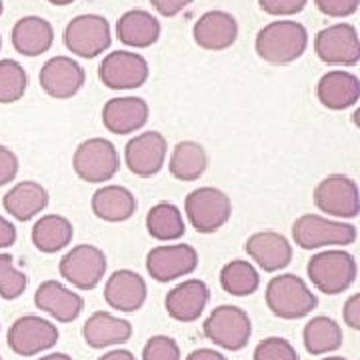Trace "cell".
<instances>
[{
  "instance_id": "cell-1",
  "label": "cell",
  "mask_w": 360,
  "mask_h": 360,
  "mask_svg": "<svg viewBox=\"0 0 360 360\" xmlns=\"http://www.w3.org/2000/svg\"><path fill=\"white\" fill-rule=\"evenodd\" d=\"M309 46V32L296 20H274L257 34V54L269 65H290Z\"/></svg>"
},
{
  "instance_id": "cell-2",
  "label": "cell",
  "mask_w": 360,
  "mask_h": 360,
  "mask_svg": "<svg viewBox=\"0 0 360 360\" xmlns=\"http://www.w3.org/2000/svg\"><path fill=\"white\" fill-rule=\"evenodd\" d=\"M266 307L283 321H298L319 307V298L296 274L274 276L266 286Z\"/></svg>"
},
{
  "instance_id": "cell-3",
  "label": "cell",
  "mask_w": 360,
  "mask_h": 360,
  "mask_svg": "<svg viewBox=\"0 0 360 360\" xmlns=\"http://www.w3.org/2000/svg\"><path fill=\"white\" fill-rule=\"evenodd\" d=\"M309 278L324 295H340L356 281V260L347 250H324L309 260Z\"/></svg>"
},
{
  "instance_id": "cell-4",
  "label": "cell",
  "mask_w": 360,
  "mask_h": 360,
  "mask_svg": "<svg viewBox=\"0 0 360 360\" xmlns=\"http://www.w3.org/2000/svg\"><path fill=\"white\" fill-rule=\"evenodd\" d=\"M292 238L302 250L324 246H348L356 240V226L321 214H302L292 224Z\"/></svg>"
},
{
  "instance_id": "cell-5",
  "label": "cell",
  "mask_w": 360,
  "mask_h": 360,
  "mask_svg": "<svg viewBox=\"0 0 360 360\" xmlns=\"http://www.w3.org/2000/svg\"><path fill=\"white\" fill-rule=\"evenodd\" d=\"M184 212L193 229L200 234L220 231L232 217V202L229 194L214 186H200L186 196Z\"/></svg>"
},
{
  "instance_id": "cell-6",
  "label": "cell",
  "mask_w": 360,
  "mask_h": 360,
  "mask_svg": "<svg viewBox=\"0 0 360 360\" xmlns=\"http://www.w3.org/2000/svg\"><path fill=\"white\" fill-rule=\"evenodd\" d=\"M205 336L224 350H243L252 336V322L245 310L232 304H222L210 312L202 324Z\"/></svg>"
},
{
  "instance_id": "cell-7",
  "label": "cell",
  "mask_w": 360,
  "mask_h": 360,
  "mask_svg": "<svg viewBox=\"0 0 360 360\" xmlns=\"http://www.w3.org/2000/svg\"><path fill=\"white\" fill-rule=\"evenodd\" d=\"M72 168L77 176L90 184H101L115 176L120 168L118 150L106 139H89L80 142L72 156Z\"/></svg>"
},
{
  "instance_id": "cell-8",
  "label": "cell",
  "mask_w": 360,
  "mask_h": 360,
  "mask_svg": "<svg viewBox=\"0 0 360 360\" xmlns=\"http://www.w3.org/2000/svg\"><path fill=\"white\" fill-rule=\"evenodd\" d=\"M316 208L335 219H356L360 212L359 184L347 174H328L314 188Z\"/></svg>"
},
{
  "instance_id": "cell-9",
  "label": "cell",
  "mask_w": 360,
  "mask_h": 360,
  "mask_svg": "<svg viewBox=\"0 0 360 360\" xmlns=\"http://www.w3.org/2000/svg\"><path fill=\"white\" fill-rule=\"evenodd\" d=\"M112 42L110 25L98 14H78L65 28V44L80 58H96Z\"/></svg>"
},
{
  "instance_id": "cell-10",
  "label": "cell",
  "mask_w": 360,
  "mask_h": 360,
  "mask_svg": "<svg viewBox=\"0 0 360 360\" xmlns=\"http://www.w3.org/2000/svg\"><path fill=\"white\" fill-rule=\"evenodd\" d=\"M58 270L60 276L75 288L92 290L106 274V255L98 246L78 245L63 257Z\"/></svg>"
},
{
  "instance_id": "cell-11",
  "label": "cell",
  "mask_w": 360,
  "mask_h": 360,
  "mask_svg": "<svg viewBox=\"0 0 360 360\" xmlns=\"http://www.w3.org/2000/svg\"><path fill=\"white\" fill-rule=\"evenodd\" d=\"M314 52L324 65L354 66L360 60V39L356 28L338 22L322 28L314 37Z\"/></svg>"
},
{
  "instance_id": "cell-12",
  "label": "cell",
  "mask_w": 360,
  "mask_h": 360,
  "mask_svg": "<svg viewBox=\"0 0 360 360\" xmlns=\"http://www.w3.org/2000/svg\"><path fill=\"white\" fill-rule=\"evenodd\" d=\"M150 68L146 58L139 52L115 51L98 66V78L110 90H134L141 89L148 80Z\"/></svg>"
},
{
  "instance_id": "cell-13",
  "label": "cell",
  "mask_w": 360,
  "mask_h": 360,
  "mask_svg": "<svg viewBox=\"0 0 360 360\" xmlns=\"http://www.w3.org/2000/svg\"><path fill=\"white\" fill-rule=\"evenodd\" d=\"M58 328L56 324L44 321L34 314H26L13 322L8 328L6 342L8 348L18 356H34L39 352L51 350L58 342Z\"/></svg>"
},
{
  "instance_id": "cell-14",
  "label": "cell",
  "mask_w": 360,
  "mask_h": 360,
  "mask_svg": "<svg viewBox=\"0 0 360 360\" xmlns=\"http://www.w3.org/2000/svg\"><path fill=\"white\" fill-rule=\"evenodd\" d=\"M167 139L158 130H148L130 139L124 148V160L132 174L150 179L162 170L167 162Z\"/></svg>"
},
{
  "instance_id": "cell-15",
  "label": "cell",
  "mask_w": 360,
  "mask_h": 360,
  "mask_svg": "<svg viewBox=\"0 0 360 360\" xmlns=\"http://www.w3.org/2000/svg\"><path fill=\"white\" fill-rule=\"evenodd\" d=\"M198 269V252L191 245H162L146 255V270L156 283H170Z\"/></svg>"
},
{
  "instance_id": "cell-16",
  "label": "cell",
  "mask_w": 360,
  "mask_h": 360,
  "mask_svg": "<svg viewBox=\"0 0 360 360\" xmlns=\"http://www.w3.org/2000/svg\"><path fill=\"white\" fill-rule=\"evenodd\" d=\"M40 86L56 101L72 98L84 86V68L70 56H54L40 68Z\"/></svg>"
},
{
  "instance_id": "cell-17",
  "label": "cell",
  "mask_w": 360,
  "mask_h": 360,
  "mask_svg": "<svg viewBox=\"0 0 360 360\" xmlns=\"http://www.w3.org/2000/svg\"><path fill=\"white\" fill-rule=\"evenodd\" d=\"M193 37L194 42L205 51H226L238 39V22L231 13L208 11L194 22Z\"/></svg>"
},
{
  "instance_id": "cell-18",
  "label": "cell",
  "mask_w": 360,
  "mask_h": 360,
  "mask_svg": "<svg viewBox=\"0 0 360 360\" xmlns=\"http://www.w3.org/2000/svg\"><path fill=\"white\" fill-rule=\"evenodd\" d=\"M146 283L139 272L129 269L115 270L104 286V300L110 309L120 312L141 310L146 302Z\"/></svg>"
},
{
  "instance_id": "cell-19",
  "label": "cell",
  "mask_w": 360,
  "mask_h": 360,
  "mask_svg": "<svg viewBox=\"0 0 360 360\" xmlns=\"http://www.w3.org/2000/svg\"><path fill=\"white\" fill-rule=\"evenodd\" d=\"M148 115L150 108L144 98L139 96L110 98L103 108V124L108 132L124 136L141 130L148 122Z\"/></svg>"
},
{
  "instance_id": "cell-20",
  "label": "cell",
  "mask_w": 360,
  "mask_h": 360,
  "mask_svg": "<svg viewBox=\"0 0 360 360\" xmlns=\"http://www.w3.org/2000/svg\"><path fill=\"white\" fill-rule=\"evenodd\" d=\"M210 300V290L205 281L188 278L174 286L165 298V307L170 319L179 322H196Z\"/></svg>"
},
{
  "instance_id": "cell-21",
  "label": "cell",
  "mask_w": 360,
  "mask_h": 360,
  "mask_svg": "<svg viewBox=\"0 0 360 360\" xmlns=\"http://www.w3.org/2000/svg\"><path fill=\"white\" fill-rule=\"evenodd\" d=\"M246 252L264 272H278L286 269L292 260V246L288 238L278 232H255L246 240Z\"/></svg>"
},
{
  "instance_id": "cell-22",
  "label": "cell",
  "mask_w": 360,
  "mask_h": 360,
  "mask_svg": "<svg viewBox=\"0 0 360 360\" xmlns=\"http://www.w3.org/2000/svg\"><path fill=\"white\" fill-rule=\"evenodd\" d=\"M34 304L42 312L51 314L54 321L72 322L84 309L82 296L66 288L58 281H44L34 292Z\"/></svg>"
},
{
  "instance_id": "cell-23",
  "label": "cell",
  "mask_w": 360,
  "mask_h": 360,
  "mask_svg": "<svg viewBox=\"0 0 360 360\" xmlns=\"http://www.w3.org/2000/svg\"><path fill=\"white\" fill-rule=\"evenodd\" d=\"M316 96L328 110H347L359 103L360 80L348 70H330L316 84Z\"/></svg>"
},
{
  "instance_id": "cell-24",
  "label": "cell",
  "mask_w": 360,
  "mask_h": 360,
  "mask_svg": "<svg viewBox=\"0 0 360 360\" xmlns=\"http://www.w3.org/2000/svg\"><path fill=\"white\" fill-rule=\"evenodd\" d=\"M82 336L84 342L90 348H108L116 345H124L129 342L132 336V326L129 321H122L110 312L96 310L94 314H90L89 321L82 326Z\"/></svg>"
},
{
  "instance_id": "cell-25",
  "label": "cell",
  "mask_w": 360,
  "mask_h": 360,
  "mask_svg": "<svg viewBox=\"0 0 360 360\" xmlns=\"http://www.w3.org/2000/svg\"><path fill=\"white\" fill-rule=\"evenodd\" d=\"M49 200H51L49 191L42 184L34 182V180H22L4 194L2 206L11 217L20 222H26V220L40 214L49 206Z\"/></svg>"
},
{
  "instance_id": "cell-26",
  "label": "cell",
  "mask_w": 360,
  "mask_h": 360,
  "mask_svg": "<svg viewBox=\"0 0 360 360\" xmlns=\"http://www.w3.org/2000/svg\"><path fill=\"white\" fill-rule=\"evenodd\" d=\"M90 206L96 219L104 222H124L132 219L139 202L129 188L118 186V184H108L92 194Z\"/></svg>"
},
{
  "instance_id": "cell-27",
  "label": "cell",
  "mask_w": 360,
  "mask_h": 360,
  "mask_svg": "<svg viewBox=\"0 0 360 360\" xmlns=\"http://www.w3.org/2000/svg\"><path fill=\"white\" fill-rule=\"evenodd\" d=\"M54 42V28L40 16H25L13 28L14 51L22 56H40L51 51Z\"/></svg>"
},
{
  "instance_id": "cell-28",
  "label": "cell",
  "mask_w": 360,
  "mask_h": 360,
  "mask_svg": "<svg viewBox=\"0 0 360 360\" xmlns=\"http://www.w3.org/2000/svg\"><path fill=\"white\" fill-rule=\"evenodd\" d=\"M116 37L132 49H148L160 39V22L146 11H129L116 22Z\"/></svg>"
},
{
  "instance_id": "cell-29",
  "label": "cell",
  "mask_w": 360,
  "mask_h": 360,
  "mask_svg": "<svg viewBox=\"0 0 360 360\" xmlns=\"http://www.w3.org/2000/svg\"><path fill=\"white\" fill-rule=\"evenodd\" d=\"M75 226L60 214H44L32 226V245L44 255H54L72 243Z\"/></svg>"
},
{
  "instance_id": "cell-30",
  "label": "cell",
  "mask_w": 360,
  "mask_h": 360,
  "mask_svg": "<svg viewBox=\"0 0 360 360\" xmlns=\"http://www.w3.org/2000/svg\"><path fill=\"white\" fill-rule=\"evenodd\" d=\"M208 156L202 144L194 141H182L172 148L168 170L180 182H194L206 172Z\"/></svg>"
},
{
  "instance_id": "cell-31",
  "label": "cell",
  "mask_w": 360,
  "mask_h": 360,
  "mask_svg": "<svg viewBox=\"0 0 360 360\" xmlns=\"http://www.w3.org/2000/svg\"><path fill=\"white\" fill-rule=\"evenodd\" d=\"M146 232L160 243L180 240L186 232L184 217L172 202H158L146 212Z\"/></svg>"
},
{
  "instance_id": "cell-32",
  "label": "cell",
  "mask_w": 360,
  "mask_h": 360,
  "mask_svg": "<svg viewBox=\"0 0 360 360\" xmlns=\"http://www.w3.org/2000/svg\"><path fill=\"white\" fill-rule=\"evenodd\" d=\"M304 348L312 356H321L335 352L342 347V330L333 319L328 316H314L304 326Z\"/></svg>"
},
{
  "instance_id": "cell-33",
  "label": "cell",
  "mask_w": 360,
  "mask_h": 360,
  "mask_svg": "<svg viewBox=\"0 0 360 360\" xmlns=\"http://www.w3.org/2000/svg\"><path fill=\"white\" fill-rule=\"evenodd\" d=\"M220 286L232 296H250L258 290L260 276L248 260H232L220 270Z\"/></svg>"
},
{
  "instance_id": "cell-34",
  "label": "cell",
  "mask_w": 360,
  "mask_h": 360,
  "mask_svg": "<svg viewBox=\"0 0 360 360\" xmlns=\"http://www.w3.org/2000/svg\"><path fill=\"white\" fill-rule=\"evenodd\" d=\"M28 77L20 63L13 58L0 60V104L18 103L25 96Z\"/></svg>"
},
{
  "instance_id": "cell-35",
  "label": "cell",
  "mask_w": 360,
  "mask_h": 360,
  "mask_svg": "<svg viewBox=\"0 0 360 360\" xmlns=\"http://www.w3.org/2000/svg\"><path fill=\"white\" fill-rule=\"evenodd\" d=\"M28 278L22 270L14 266L11 255H0V296L4 300H16L25 295Z\"/></svg>"
},
{
  "instance_id": "cell-36",
  "label": "cell",
  "mask_w": 360,
  "mask_h": 360,
  "mask_svg": "<svg viewBox=\"0 0 360 360\" xmlns=\"http://www.w3.org/2000/svg\"><path fill=\"white\" fill-rule=\"evenodd\" d=\"M255 360H300V356L286 338L270 336L258 342L255 348Z\"/></svg>"
},
{
  "instance_id": "cell-37",
  "label": "cell",
  "mask_w": 360,
  "mask_h": 360,
  "mask_svg": "<svg viewBox=\"0 0 360 360\" xmlns=\"http://www.w3.org/2000/svg\"><path fill=\"white\" fill-rule=\"evenodd\" d=\"M142 360H180V348L170 336H153L142 348Z\"/></svg>"
},
{
  "instance_id": "cell-38",
  "label": "cell",
  "mask_w": 360,
  "mask_h": 360,
  "mask_svg": "<svg viewBox=\"0 0 360 360\" xmlns=\"http://www.w3.org/2000/svg\"><path fill=\"white\" fill-rule=\"evenodd\" d=\"M309 0H258L260 11L270 16H292L304 11Z\"/></svg>"
},
{
  "instance_id": "cell-39",
  "label": "cell",
  "mask_w": 360,
  "mask_h": 360,
  "mask_svg": "<svg viewBox=\"0 0 360 360\" xmlns=\"http://www.w3.org/2000/svg\"><path fill=\"white\" fill-rule=\"evenodd\" d=\"M316 8L330 18H347L359 11L360 0H314Z\"/></svg>"
},
{
  "instance_id": "cell-40",
  "label": "cell",
  "mask_w": 360,
  "mask_h": 360,
  "mask_svg": "<svg viewBox=\"0 0 360 360\" xmlns=\"http://www.w3.org/2000/svg\"><path fill=\"white\" fill-rule=\"evenodd\" d=\"M18 156L14 155L8 146H2L0 144V186H6L11 184L16 174H18Z\"/></svg>"
},
{
  "instance_id": "cell-41",
  "label": "cell",
  "mask_w": 360,
  "mask_h": 360,
  "mask_svg": "<svg viewBox=\"0 0 360 360\" xmlns=\"http://www.w3.org/2000/svg\"><path fill=\"white\" fill-rule=\"evenodd\" d=\"M194 0H150V4L155 6L158 14L162 16H176L186 6H191Z\"/></svg>"
},
{
  "instance_id": "cell-42",
  "label": "cell",
  "mask_w": 360,
  "mask_h": 360,
  "mask_svg": "<svg viewBox=\"0 0 360 360\" xmlns=\"http://www.w3.org/2000/svg\"><path fill=\"white\" fill-rule=\"evenodd\" d=\"M342 319L352 330H360V295H352L345 304Z\"/></svg>"
},
{
  "instance_id": "cell-43",
  "label": "cell",
  "mask_w": 360,
  "mask_h": 360,
  "mask_svg": "<svg viewBox=\"0 0 360 360\" xmlns=\"http://www.w3.org/2000/svg\"><path fill=\"white\" fill-rule=\"evenodd\" d=\"M16 243V226L8 219L0 217V248H11Z\"/></svg>"
},
{
  "instance_id": "cell-44",
  "label": "cell",
  "mask_w": 360,
  "mask_h": 360,
  "mask_svg": "<svg viewBox=\"0 0 360 360\" xmlns=\"http://www.w3.org/2000/svg\"><path fill=\"white\" fill-rule=\"evenodd\" d=\"M186 360H226V356H222L212 348H196L186 356Z\"/></svg>"
},
{
  "instance_id": "cell-45",
  "label": "cell",
  "mask_w": 360,
  "mask_h": 360,
  "mask_svg": "<svg viewBox=\"0 0 360 360\" xmlns=\"http://www.w3.org/2000/svg\"><path fill=\"white\" fill-rule=\"evenodd\" d=\"M98 360H136V359H134V354H132L130 350H122V348H118V350H110V352H106V354L101 356Z\"/></svg>"
},
{
  "instance_id": "cell-46",
  "label": "cell",
  "mask_w": 360,
  "mask_h": 360,
  "mask_svg": "<svg viewBox=\"0 0 360 360\" xmlns=\"http://www.w3.org/2000/svg\"><path fill=\"white\" fill-rule=\"evenodd\" d=\"M39 360H72L65 352H54V354H46V356H40Z\"/></svg>"
},
{
  "instance_id": "cell-47",
  "label": "cell",
  "mask_w": 360,
  "mask_h": 360,
  "mask_svg": "<svg viewBox=\"0 0 360 360\" xmlns=\"http://www.w3.org/2000/svg\"><path fill=\"white\" fill-rule=\"evenodd\" d=\"M46 2H51L54 6H66V4H72L75 0H46Z\"/></svg>"
},
{
  "instance_id": "cell-48",
  "label": "cell",
  "mask_w": 360,
  "mask_h": 360,
  "mask_svg": "<svg viewBox=\"0 0 360 360\" xmlns=\"http://www.w3.org/2000/svg\"><path fill=\"white\" fill-rule=\"evenodd\" d=\"M321 360H348L345 356H326V359H321Z\"/></svg>"
},
{
  "instance_id": "cell-49",
  "label": "cell",
  "mask_w": 360,
  "mask_h": 360,
  "mask_svg": "<svg viewBox=\"0 0 360 360\" xmlns=\"http://www.w3.org/2000/svg\"><path fill=\"white\" fill-rule=\"evenodd\" d=\"M2 11H4V4H2V0H0V16H2Z\"/></svg>"
},
{
  "instance_id": "cell-50",
  "label": "cell",
  "mask_w": 360,
  "mask_h": 360,
  "mask_svg": "<svg viewBox=\"0 0 360 360\" xmlns=\"http://www.w3.org/2000/svg\"><path fill=\"white\" fill-rule=\"evenodd\" d=\"M0 49H2V39H0Z\"/></svg>"
},
{
  "instance_id": "cell-51",
  "label": "cell",
  "mask_w": 360,
  "mask_h": 360,
  "mask_svg": "<svg viewBox=\"0 0 360 360\" xmlns=\"http://www.w3.org/2000/svg\"><path fill=\"white\" fill-rule=\"evenodd\" d=\"M0 360H2V359H0Z\"/></svg>"
}]
</instances>
